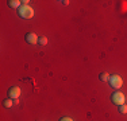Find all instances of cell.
<instances>
[{
	"label": "cell",
	"mask_w": 127,
	"mask_h": 121,
	"mask_svg": "<svg viewBox=\"0 0 127 121\" xmlns=\"http://www.w3.org/2000/svg\"><path fill=\"white\" fill-rule=\"evenodd\" d=\"M38 36L34 34V32H29V34H26V42L30 44H37L38 43Z\"/></svg>",
	"instance_id": "cell-5"
},
{
	"label": "cell",
	"mask_w": 127,
	"mask_h": 121,
	"mask_svg": "<svg viewBox=\"0 0 127 121\" xmlns=\"http://www.w3.org/2000/svg\"><path fill=\"white\" fill-rule=\"evenodd\" d=\"M111 101H112V104L120 106V105L125 104V96L120 92H115V93H112V96H111Z\"/></svg>",
	"instance_id": "cell-2"
},
{
	"label": "cell",
	"mask_w": 127,
	"mask_h": 121,
	"mask_svg": "<svg viewBox=\"0 0 127 121\" xmlns=\"http://www.w3.org/2000/svg\"><path fill=\"white\" fill-rule=\"evenodd\" d=\"M61 3H62L64 5H68L69 4V0H64V1H61Z\"/></svg>",
	"instance_id": "cell-12"
},
{
	"label": "cell",
	"mask_w": 127,
	"mask_h": 121,
	"mask_svg": "<svg viewBox=\"0 0 127 121\" xmlns=\"http://www.w3.org/2000/svg\"><path fill=\"white\" fill-rule=\"evenodd\" d=\"M12 105H14V102L11 101L10 98H7V100H4V101H3V106L7 108V109H10L11 106H12Z\"/></svg>",
	"instance_id": "cell-7"
},
{
	"label": "cell",
	"mask_w": 127,
	"mask_h": 121,
	"mask_svg": "<svg viewBox=\"0 0 127 121\" xmlns=\"http://www.w3.org/2000/svg\"><path fill=\"white\" fill-rule=\"evenodd\" d=\"M18 14H19L20 18L23 19H31L34 16V10H32L30 5H22V7L18 10Z\"/></svg>",
	"instance_id": "cell-1"
},
{
	"label": "cell",
	"mask_w": 127,
	"mask_h": 121,
	"mask_svg": "<svg viewBox=\"0 0 127 121\" xmlns=\"http://www.w3.org/2000/svg\"><path fill=\"white\" fill-rule=\"evenodd\" d=\"M119 112H120L122 114H126V113H127V105H125V104L120 105V106H119Z\"/></svg>",
	"instance_id": "cell-10"
},
{
	"label": "cell",
	"mask_w": 127,
	"mask_h": 121,
	"mask_svg": "<svg viewBox=\"0 0 127 121\" xmlns=\"http://www.w3.org/2000/svg\"><path fill=\"white\" fill-rule=\"evenodd\" d=\"M20 3L22 1H19V0H10V1H8V5H10L11 8H18V10H19V8L22 7Z\"/></svg>",
	"instance_id": "cell-6"
},
{
	"label": "cell",
	"mask_w": 127,
	"mask_h": 121,
	"mask_svg": "<svg viewBox=\"0 0 127 121\" xmlns=\"http://www.w3.org/2000/svg\"><path fill=\"white\" fill-rule=\"evenodd\" d=\"M99 78H100V81H108L110 80V74H108L107 71H103L100 75H99Z\"/></svg>",
	"instance_id": "cell-8"
},
{
	"label": "cell",
	"mask_w": 127,
	"mask_h": 121,
	"mask_svg": "<svg viewBox=\"0 0 127 121\" xmlns=\"http://www.w3.org/2000/svg\"><path fill=\"white\" fill-rule=\"evenodd\" d=\"M38 43L41 44V46H46V44H47V38H46V36H41L39 40H38Z\"/></svg>",
	"instance_id": "cell-9"
},
{
	"label": "cell",
	"mask_w": 127,
	"mask_h": 121,
	"mask_svg": "<svg viewBox=\"0 0 127 121\" xmlns=\"http://www.w3.org/2000/svg\"><path fill=\"white\" fill-rule=\"evenodd\" d=\"M60 121H73V120L70 117H62V119H60Z\"/></svg>",
	"instance_id": "cell-11"
},
{
	"label": "cell",
	"mask_w": 127,
	"mask_h": 121,
	"mask_svg": "<svg viewBox=\"0 0 127 121\" xmlns=\"http://www.w3.org/2000/svg\"><path fill=\"white\" fill-rule=\"evenodd\" d=\"M20 89L18 86H12L8 89V98H19Z\"/></svg>",
	"instance_id": "cell-4"
},
{
	"label": "cell",
	"mask_w": 127,
	"mask_h": 121,
	"mask_svg": "<svg viewBox=\"0 0 127 121\" xmlns=\"http://www.w3.org/2000/svg\"><path fill=\"white\" fill-rule=\"evenodd\" d=\"M110 85L114 87V89H120V86H122V83H123V81H122V78L119 77V75H111L110 77Z\"/></svg>",
	"instance_id": "cell-3"
}]
</instances>
